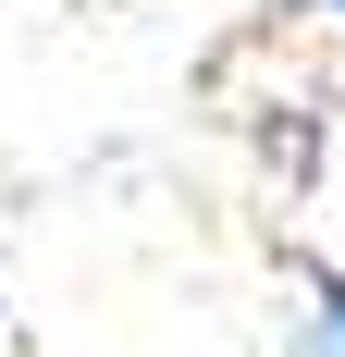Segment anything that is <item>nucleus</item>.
I'll list each match as a JSON object with an SVG mask.
<instances>
[{
	"instance_id": "nucleus-2",
	"label": "nucleus",
	"mask_w": 345,
	"mask_h": 357,
	"mask_svg": "<svg viewBox=\"0 0 345 357\" xmlns=\"http://www.w3.org/2000/svg\"><path fill=\"white\" fill-rule=\"evenodd\" d=\"M272 13H345V0H272Z\"/></svg>"
},
{
	"instance_id": "nucleus-1",
	"label": "nucleus",
	"mask_w": 345,
	"mask_h": 357,
	"mask_svg": "<svg viewBox=\"0 0 345 357\" xmlns=\"http://www.w3.org/2000/svg\"><path fill=\"white\" fill-rule=\"evenodd\" d=\"M309 296H321V321H309V345H321V357H345V271H309Z\"/></svg>"
}]
</instances>
